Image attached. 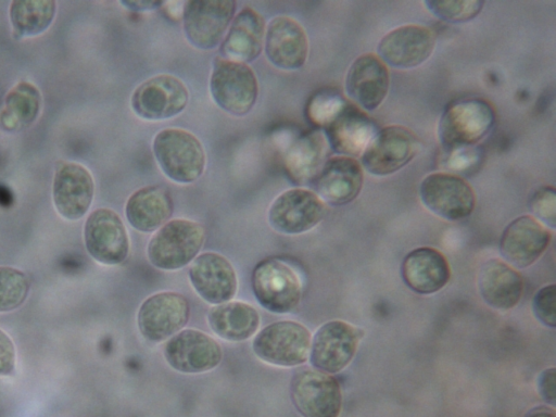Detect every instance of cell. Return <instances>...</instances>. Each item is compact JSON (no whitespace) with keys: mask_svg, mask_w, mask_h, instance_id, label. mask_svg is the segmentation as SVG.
<instances>
[{"mask_svg":"<svg viewBox=\"0 0 556 417\" xmlns=\"http://www.w3.org/2000/svg\"><path fill=\"white\" fill-rule=\"evenodd\" d=\"M495 110L483 98H463L448 103L438 123V139L446 152L469 149L483 140L495 125Z\"/></svg>","mask_w":556,"mask_h":417,"instance_id":"6da1fadb","label":"cell"},{"mask_svg":"<svg viewBox=\"0 0 556 417\" xmlns=\"http://www.w3.org/2000/svg\"><path fill=\"white\" fill-rule=\"evenodd\" d=\"M152 152L163 174L176 184H192L205 169L203 144L195 135L184 128L160 130L153 138Z\"/></svg>","mask_w":556,"mask_h":417,"instance_id":"7a4b0ae2","label":"cell"},{"mask_svg":"<svg viewBox=\"0 0 556 417\" xmlns=\"http://www.w3.org/2000/svg\"><path fill=\"white\" fill-rule=\"evenodd\" d=\"M204 240L201 224L185 218L170 219L150 238L147 255L161 270H178L198 256Z\"/></svg>","mask_w":556,"mask_h":417,"instance_id":"3957f363","label":"cell"},{"mask_svg":"<svg viewBox=\"0 0 556 417\" xmlns=\"http://www.w3.org/2000/svg\"><path fill=\"white\" fill-rule=\"evenodd\" d=\"M208 88L215 104L237 117L249 114L258 96V81L252 67L219 55L213 62Z\"/></svg>","mask_w":556,"mask_h":417,"instance_id":"277c9868","label":"cell"},{"mask_svg":"<svg viewBox=\"0 0 556 417\" xmlns=\"http://www.w3.org/2000/svg\"><path fill=\"white\" fill-rule=\"evenodd\" d=\"M311 342V332L304 325L294 320H280L260 330L252 348L262 362L288 368L307 361Z\"/></svg>","mask_w":556,"mask_h":417,"instance_id":"5b68a950","label":"cell"},{"mask_svg":"<svg viewBox=\"0 0 556 417\" xmlns=\"http://www.w3.org/2000/svg\"><path fill=\"white\" fill-rule=\"evenodd\" d=\"M419 140L402 125L378 129L361 155L363 169L372 176H390L405 167L417 154Z\"/></svg>","mask_w":556,"mask_h":417,"instance_id":"8992f818","label":"cell"},{"mask_svg":"<svg viewBox=\"0 0 556 417\" xmlns=\"http://www.w3.org/2000/svg\"><path fill=\"white\" fill-rule=\"evenodd\" d=\"M233 0H190L184 2L182 29L188 42L199 50L220 46L236 15Z\"/></svg>","mask_w":556,"mask_h":417,"instance_id":"52a82bcc","label":"cell"},{"mask_svg":"<svg viewBox=\"0 0 556 417\" xmlns=\"http://www.w3.org/2000/svg\"><path fill=\"white\" fill-rule=\"evenodd\" d=\"M189 90L172 74H159L141 83L132 92L130 106L141 119L157 122L179 115L188 105Z\"/></svg>","mask_w":556,"mask_h":417,"instance_id":"ba28073f","label":"cell"},{"mask_svg":"<svg viewBox=\"0 0 556 417\" xmlns=\"http://www.w3.org/2000/svg\"><path fill=\"white\" fill-rule=\"evenodd\" d=\"M419 197L424 205L446 220H460L471 215L476 206V194L462 176L435 172L420 182Z\"/></svg>","mask_w":556,"mask_h":417,"instance_id":"9c48e42d","label":"cell"},{"mask_svg":"<svg viewBox=\"0 0 556 417\" xmlns=\"http://www.w3.org/2000/svg\"><path fill=\"white\" fill-rule=\"evenodd\" d=\"M252 290L261 306L276 314L293 311L301 300L298 274L287 263L276 258L261 261L255 266Z\"/></svg>","mask_w":556,"mask_h":417,"instance_id":"30bf717a","label":"cell"},{"mask_svg":"<svg viewBox=\"0 0 556 417\" xmlns=\"http://www.w3.org/2000/svg\"><path fill=\"white\" fill-rule=\"evenodd\" d=\"M291 401L302 417H339L342 393L338 380L330 374L301 368L290 383Z\"/></svg>","mask_w":556,"mask_h":417,"instance_id":"8fae6325","label":"cell"},{"mask_svg":"<svg viewBox=\"0 0 556 417\" xmlns=\"http://www.w3.org/2000/svg\"><path fill=\"white\" fill-rule=\"evenodd\" d=\"M327 206L311 189L296 187L281 192L270 204L267 219L282 235H301L316 227Z\"/></svg>","mask_w":556,"mask_h":417,"instance_id":"7c38bea8","label":"cell"},{"mask_svg":"<svg viewBox=\"0 0 556 417\" xmlns=\"http://www.w3.org/2000/svg\"><path fill=\"white\" fill-rule=\"evenodd\" d=\"M189 316V302L181 293L162 291L142 302L137 324L146 340L159 343L179 332L187 325Z\"/></svg>","mask_w":556,"mask_h":417,"instance_id":"4fadbf2b","label":"cell"},{"mask_svg":"<svg viewBox=\"0 0 556 417\" xmlns=\"http://www.w3.org/2000/svg\"><path fill=\"white\" fill-rule=\"evenodd\" d=\"M435 35L427 26L406 24L388 31L377 45V55L387 65L409 70L424 64L433 53Z\"/></svg>","mask_w":556,"mask_h":417,"instance_id":"5bb4252c","label":"cell"},{"mask_svg":"<svg viewBox=\"0 0 556 417\" xmlns=\"http://www.w3.org/2000/svg\"><path fill=\"white\" fill-rule=\"evenodd\" d=\"M85 245L93 260L103 265L122 264L129 253V238L119 215L100 207L88 216L84 228Z\"/></svg>","mask_w":556,"mask_h":417,"instance_id":"9a60e30c","label":"cell"},{"mask_svg":"<svg viewBox=\"0 0 556 417\" xmlns=\"http://www.w3.org/2000/svg\"><path fill=\"white\" fill-rule=\"evenodd\" d=\"M163 355L166 363L184 374H201L216 368L223 358L218 342L207 333L188 328L169 338Z\"/></svg>","mask_w":556,"mask_h":417,"instance_id":"2e32d148","label":"cell"},{"mask_svg":"<svg viewBox=\"0 0 556 417\" xmlns=\"http://www.w3.org/2000/svg\"><path fill=\"white\" fill-rule=\"evenodd\" d=\"M377 130L365 111L349 100L323 127L329 149L337 155L353 159L363 154Z\"/></svg>","mask_w":556,"mask_h":417,"instance_id":"e0dca14e","label":"cell"},{"mask_svg":"<svg viewBox=\"0 0 556 417\" xmlns=\"http://www.w3.org/2000/svg\"><path fill=\"white\" fill-rule=\"evenodd\" d=\"M264 52L269 63L279 70H300L308 56L305 29L289 15L273 17L266 25Z\"/></svg>","mask_w":556,"mask_h":417,"instance_id":"ac0fdd59","label":"cell"},{"mask_svg":"<svg viewBox=\"0 0 556 417\" xmlns=\"http://www.w3.org/2000/svg\"><path fill=\"white\" fill-rule=\"evenodd\" d=\"M390 73L377 54L365 53L350 65L344 89L348 98L363 111L378 109L389 92Z\"/></svg>","mask_w":556,"mask_h":417,"instance_id":"d6986e66","label":"cell"},{"mask_svg":"<svg viewBox=\"0 0 556 417\" xmlns=\"http://www.w3.org/2000/svg\"><path fill=\"white\" fill-rule=\"evenodd\" d=\"M361 336L357 329L342 320L326 323L311 342V364L327 374L341 371L354 357Z\"/></svg>","mask_w":556,"mask_h":417,"instance_id":"ffe728a7","label":"cell"},{"mask_svg":"<svg viewBox=\"0 0 556 417\" xmlns=\"http://www.w3.org/2000/svg\"><path fill=\"white\" fill-rule=\"evenodd\" d=\"M94 194L90 172L75 162H60L55 166L52 195L58 213L77 220L89 210Z\"/></svg>","mask_w":556,"mask_h":417,"instance_id":"44dd1931","label":"cell"},{"mask_svg":"<svg viewBox=\"0 0 556 417\" xmlns=\"http://www.w3.org/2000/svg\"><path fill=\"white\" fill-rule=\"evenodd\" d=\"M325 204L340 206L355 200L363 188L364 169L353 157H328L312 181Z\"/></svg>","mask_w":556,"mask_h":417,"instance_id":"7402d4cb","label":"cell"},{"mask_svg":"<svg viewBox=\"0 0 556 417\" xmlns=\"http://www.w3.org/2000/svg\"><path fill=\"white\" fill-rule=\"evenodd\" d=\"M189 281L207 303L229 302L238 288L237 274L231 263L215 252L198 255L188 270Z\"/></svg>","mask_w":556,"mask_h":417,"instance_id":"603a6c76","label":"cell"},{"mask_svg":"<svg viewBox=\"0 0 556 417\" xmlns=\"http://www.w3.org/2000/svg\"><path fill=\"white\" fill-rule=\"evenodd\" d=\"M551 231L531 215H522L510 222L502 233V256L518 268L532 265L547 249Z\"/></svg>","mask_w":556,"mask_h":417,"instance_id":"cb8c5ba5","label":"cell"},{"mask_svg":"<svg viewBox=\"0 0 556 417\" xmlns=\"http://www.w3.org/2000/svg\"><path fill=\"white\" fill-rule=\"evenodd\" d=\"M266 23L254 9L245 7L233 16L219 46L222 58L249 64L264 50Z\"/></svg>","mask_w":556,"mask_h":417,"instance_id":"d4e9b609","label":"cell"},{"mask_svg":"<svg viewBox=\"0 0 556 417\" xmlns=\"http://www.w3.org/2000/svg\"><path fill=\"white\" fill-rule=\"evenodd\" d=\"M401 275L406 286L414 292L431 294L448 282L451 269L443 253L424 247L413 250L405 256Z\"/></svg>","mask_w":556,"mask_h":417,"instance_id":"484cf974","label":"cell"},{"mask_svg":"<svg viewBox=\"0 0 556 417\" xmlns=\"http://www.w3.org/2000/svg\"><path fill=\"white\" fill-rule=\"evenodd\" d=\"M173 212V198L161 186L139 188L130 194L125 205L128 223L140 232L156 231L169 220Z\"/></svg>","mask_w":556,"mask_h":417,"instance_id":"4316f807","label":"cell"},{"mask_svg":"<svg viewBox=\"0 0 556 417\" xmlns=\"http://www.w3.org/2000/svg\"><path fill=\"white\" fill-rule=\"evenodd\" d=\"M478 286L484 302L502 311L516 306L523 291L521 275L500 260H490L482 265Z\"/></svg>","mask_w":556,"mask_h":417,"instance_id":"83f0119b","label":"cell"},{"mask_svg":"<svg viewBox=\"0 0 556 417\" xmlns=\"http://www.w3.org/2000/svg\"><path fill=\"white\" fill-rule=\"evenodd\" d=\"M260 320L258 312L241 301L217 304L207 314V323L213 332L230 342H242L253 337Z\"/></svg>","mask_w":556,"mask_h":417,"instance_id":"f1b7e54d","label":"cell"},{"mask_svg":"<svg viewBox=\"0 0 556 417\" xmlns=\"http://www.w3.org/2000/svg\"><path fill=\"white\" fill-rule=\"evenodd\" d=\"M329 146L321 130L298 138L286 155V167L299 184L312 182L327 160Z\"/></svg>","mask_w":556,"mask_h":417,"instance_id":"f546056e","label":"cell"},{"mask_svg":"<svg viewBox=\"0 0 556 417\" xmlns=\"http://www.w3.org/2000/svg\"><path fill=\"white\" fill-rule=\"evenodd\" d=\"M41 94L38 88L21 81L12 87L0 105V128L8 132H18L29 127L38 117Z\"/></svg>","mask_w":556,"mask_h":417,"instance_id":"4dcf8cb0","label":"cell"},{"mask_svg":"<svg viewBox=\"0 0 556 417\" xmlns=\"http://www.w3.org/2000/svg\"><path fill=\"white\" fill-rule=\"evenodd\" d=\"M56 12L53 0H14L10 21L16 38L37 36L48 29Z\"/></svg>","mask_w":556,"mask_h":417,"instance_id":"1f68e13d","label":"cell"},{"mask_svg":"<svg viewBox=\"0 0 556 417\" xmlns=\"http://www.w3.org/2000/svg\"><path fill=\"white\" fill-rule=\"evenodd\" d=\"M30 283L20 269L0 266V313L20 307L26 300Z\"/></svg>","mask_w":556,"mask_h":417,"instance_id":"d6a6232c","label":"cell"},{"mask_svg":"<svg viewBox=\"0 0 556 417\" xmlns=\"http://www.w3.org/2000/svg\"><path fill=\"white\" fill-rule=\"evenodd\" d=\"M435 17L447 23H465L476 18L484 7L481 0H427L422 2Z\"/></svg>","mask_w":556,"mask_h":417,"instance_id":"836d02e7","label":"cell"},{"mask_svg":"<svg viewBox=\"0 0 556 417\" xmlns=\"http://www.w3.org/2000/svg\"><path fill=\"white\" fill-rule=\"evenodd\" d=\"M529 210L546 228L556 226V190L553 186L538 188L529 199Z\"/></svg>","mask_w":556,"mask_h":417,"instance_id":"e575fe53","label":"cell"},{"mask_svg":"<svg viewBox=\"0 0 556 417\" xmlns=\"http://www.w3.org/2000/svg\"><path fill=\"white\" fill-rule=\"evenodd\" d=\"M346 100L348 99L337 91H321L309 102L308 115L315 124L323 128L343 106Z\"/></svg>","mask_w":556,"mask_h":417,"instance_id":"d590c367","label":"cell"},{"mask_svg":"<svg viewBox=\"0 0 556 417\" xmlns=\"http://www.w3.org/2000/svg\"><path fill=\"white\" fill-rule=\"evenodd\" d=\"M556 288L555 285L540 289L533 299V312L535 317L545 326L554 328L556 325Z\"/></svg>","mask_w":556,"mask_h":417,"instance_id":"8d00e7d4","label":"cell"},{"mask_svg":"<svg viewBox=\"0 0 556 417\" xmlns=\"http://www.w3.org/2000/svg\"><path fill=\"white\" fill-rule=\"evenodd\" d=\"M15 349L11 338L0 329V376H8L14 370Z\"/></svg>","mask_w":556,"mask_h":417,"instance_id":"74e56055","label":"cell"},{"mask_svg":"<svg viewBox=\"0 0 556 417\" xmlns=\"http://www.w3.org/2000/svg\"><path fill=\"white\" fill-rule=\"evenodd\" d=\"M555 368H548L544 370L539 377V391L542 397L549 403L555 405Z\"/></svg>","mask_w":556,"mask_h":417,"instance_id":"f35d334b","label":"cell"},{"mask_svg":"<svg viewBox=\"0 0 556 417\" xmlns=\"http://www.w3.org/2000/svg\"><path fill=\"white\" fill-rule=\"evenodd\" d=\"M123 7L136 12H150L160 9L165 2L155 0L121 1Z\"/></svg>","mask_w":556,"mask_h":417,"instance_id":"ab89813d","label":"cell"},{"mask_svg":"<svg viewBox=\"0 0 556 417\" xmlns=\"http://www.w3.org/2000/svg\"><path fill=\"white\" fill-rule=\"evenodd\" d=\"M525 417H555V414L552 409L540 406L531 409Z\"/></svg>","mask_w":556,"mask_h":417,"instance_id":"60d3db41","label":"cell"}]
</instances>
